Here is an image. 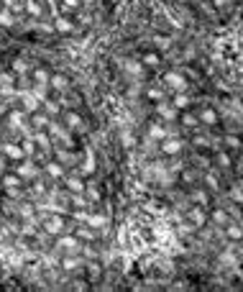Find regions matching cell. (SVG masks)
<instances>
[{
	"label": "cell",
	"mask_w": 243,
	"mask_h": 292,
	"mask_svg": "<svg viewBox=\"0 0 243 292\" xmlns=\"http://www.w3.org/2000/svg\"><path fill=\"white\" fill-rule=\"evenodd\" d=\"M225 236H228L230 241H240V238H243V228L228 221V223H225Z\"/></svg>",
	"instance_id": "cell-27"
},
{
	"label": "cell",
	"mask_w": 243,
	"mask_h": 292,
	"mask_svg": "<svg viewBox=\"0 0 243 292\" xmlns=\"http://www.w3.org/2000/svg\"><path fill=\"white\" fill-rule=\"evenodd\" d=\"M44 231L49 233V236H59V233H64V226H67V218H64V213H54V215H46L44 218Z\"/></svg>",
	"instance_id": "cell-3"
},
{
	"label": "cell",
	"mask_w": 243,
	"mask_h": 292,
	"mask_svg": "<svg viewBox=\"0 0 243 292\" xmlns=\"http://www.w3.org/2000/svg\"><path fill=\"white\" fill-rule=\"evenodd\" d=\"M85 223H87L90 228H95V231H100V228H105V226H108V218H105L103 213H87V218H85Z\"/></svg>",
	"instance_id": "cell-22"
},
{
	"label": "cell",
	"mask_w": 243,
	"mask_h": 292,
	"mask_svg": "<svg viewBox=\"0 0 243 292\" xmlns=\"http://www.w3.org/2000/svg\"><path fill=\"white\" fill-rule=\"evenodd\" d=\"M210 221L215 223V226H225L230 218H228V213L225 210H212V215H210Z\"/></svg>",
	"instance_id": "cell-31"
},
{
	"label": "cell",
	"mask_w": 243,
	"mask_h": 292,
	"mask_svg": "<svg viewBox=\"0 0 243 292\" xmlns=\"http://www.w3.org/2000/svg\"><path fill=\"white\" fill-rule=\"evenodd\" d=\"M0 154H3L8 162H21V159H26L23 146H21L18 141H0Z\"/></svg>",
	"instance_id": "cell-4"
},
{
	"label": "cell",
	"mask_w": 243,
	"mask_h": 292,
	"mask_svg": "<svg viewBox=\"0 0 243 292\" xmlns=\"http://www.w3.org/2000/svg\"><path fill=\"white\" fill-rule=\"evenodd\" d=\"M146 100L161 103V100H166V90H164V87H149V90H146Z\"/></svg>",
	"instance_id": "cell-25"
},
{
	"label": "cell",
	"mask_w": 243,
	"mask_h": 292,
	"mask_svg": "<svg viewBox=\"0 0 243 292\" xmlns=\"http://www.w3.org/2000/svg\"><path fill=\"white\" fill-rule=\"evenodd\" d=\"M177 120H179L182 128H197V126H200V118H197L195 113H184V115H179Z\"/></svg>",
	"instance_id": "cell-26"
},
{
	"label": "cell",
	"mask_w": 243,
	"mask_h": 292,
	"mask_svg": "<svg viewBox=\"0 0 243 292\" xmlns=\"http://www.w3.org/2000/svg\"><path fill=\"white\" fill-rule=\"evenodd\" d=\"M82 3H87V6H92V3H95V0H82Z\"/></svg>",
	"instance_id": "cell-44"
},
{
	"label": "cell",
	"mask_w": 243,
	"mask_h": 292,
	"mask_svg": "<svg viewBox=\"0 0 243 292\" xmlns=\"http://www.w3.org/2000/svg\"><path fill=\"white\" fill-rule=\"evenodd\" d=\"M13 72H16V75H26V72H29L26 59H16V62H13Z\"/></svg>",
	"instance_id": "cell-34"
},
{
	"label": "cell",
	"mask_w": 243,
	"mask_h": 292,
	"mask_svg": "<svg viewBox=\"0 0 243 292\" xmlns=\"http://www.w3.org/2000/svg\"><path fill=\"white\" fill-rule=\"evenodd\" d=\"M41 110H44L49 118H59V115H62V103H59V100L44 98V100H41Z\"/></svg>",
	"instance_id": "cell-17"
},
{
	"label": "cell",
	"mask_w": 243,
	"mask_h": 292,
	"mask_svg": "<svg viewBox=\"0 0 243 292\" xmlns=\"http://www.w3.org/2000/svg\"><path fill=\"white\" fill-rule=\"evenodd\" d=\"M85 198H87L90 203H98V200H100V190L92 187V185H87V187H85Z\"/></svg>",
	"instance_id": "cell-33"
},
{
	"label": "cell",
	"mask_w": 243,
	"mask_h": 292,
	"mask_svg": "<svg viewBox=\"0 0 243 292\" xmlns=\"http://www.w3.org/2000/svg\"><path fill=\"white\" fill-rule=\"evenodd\" d=\"M166 138V126L161 123H151L146 131V141H164Z\"/></svg>",
	"instance_id": "cell-19"
},
{
	"label": "cell",
	"mask_w": 243,
	"mask_h": 292,
	"mask_svg": "<svg viewBox=\"0 0 243 292\" xmlns=\"http://www.w3.org/2000/svg\"><path fill=\"white\" fill-rule=\"evenodd\" d=\"M49 120H52V118H49L44 110H36V113H31V128H34V131H41V128H46V126H49Z\"/></svg>",
	"instance_id": "cell-21"
},
{
	"label": "cell",
	"mask_w": 243,
	"mask_h": 292,
	"mask_svg": "<svg viewBox=\"0 0 243 292\" xmlns=\"http://www.w3.org/2000/svg\"><path fill=\"white\" fill-rule=\"evenodd\" d=\"M16 175H18L23 182H34V180H39L41 169L36 167V162H34V159H21V162H18V167H16Z\"/></svg>",
	"instance_id": "cell-2"
},
{
	"label": "cell",
	"mask_w": 243,
	"mask_h": 292,
	"mask_svg": "<svg viewBox=\"0 0 243 292\" xmlns=\"http://www.w3.org/2000/svg\"><path fill=\"white\" fill-rule=\"evenodd\" d=\"M23 13H29L31 18H41L44 16V6L39 0H23Z\"/></svg>",
	"instance_id": "cell-20"
},
{
	"label": "cell",
	"mask_w": 243,
	"mask_h": 292,
	"mask_svg": "<svg viewBox=\"0 0 243 292\" xmlns=\"http://www.w3.org/2000/svg\"><path fill=\"white\" fill-rule=\"evenodd\" d=\"M187 221H189L195 228H202V226L207 223V213L202 210V205H197V208H189V210H187Z\"/></svg>",
	"instance_id": "cell-13"
},
{
	"label": "cell",
	"mask_w": 243,
	"mask_h": 292,
	"mask_svg": "<svg viewBox=\"0 0 243 292\" xmlns=\"http://www.w3.org/2000/svg\"><path fill=\"white\" fill-rule=\"evenodd\" d=\"M0 113H3V108H0Z\"/></svg>",
	"instance_id": "cell-45"
},
{
	"label": "cell",
	"mask_w": 243,
	"mask_h": 292,
	"mask_svg": "<svg viewBox=\"0 0 243 292\" xmlns=\"http://www.w3.org/2000/svg\"><path fill=\"white\" fill-rule=\"evenodd\" d=\"M205 182L210 185V190H220V185H217V180H215L212 175H207V177H205Z\"/></svg>",
	"instance_id": "cell-38"
},
{
	"label": "cell",
	"mask_w": 243,
	"mask_h": 292,
	"mask_svg": "<svg viewBox=\"0 0 243 292\" xmlns=\"http://www.w3.org/2000/svg\"><path fill=\"white\" fill-rule=\"evenodd\" d=\"M228 3H230V0H212V6H215V8H225Z\"/></svg>",
	"instance_id": "cell-43"
},
{
	"label": "cell",
	"mask_w": 243,
	"mask_h": 292,
	"mask_svg": "<svg viewBox=\"0 0 243 292\" xmlns=\"http://www.w3.org/2000/svg\"><path fill=\"white\" fill-rule=\"evenodd\" d=\"M64 187H67L69 195H82L85 187H87V182H85L82 175H72V177H64Z\"/></svg>",
	"instance_id": "cell-10"
},
{
	"label": "cell",
	"mask_w": 243,
	"mask_h": 292,
	"mask_svg": "<svg viewBox=\"0 0 243 292\" xmlns=\"http://www.w3.org/2000/svg\"><path fill=\"white\" fill-rule=\"evenodd\" d=\"M23 180L16 172H3V190H23Z\"/></svg>",
	"instance_id": "cell-16"
},
{
	"label": "cell",
	"mask_w": 243,
	"mask_h": 292,
	"mask_svg": "<svg viewBox=\"0 0 243 292\" xmlns=\"http://www.w3.org/2000/svg\"><path fill=\"white\" fill-rule=\"evenodd\" d=\"M225 146H230V149H240V138L238 136H225Z\"/></svg>",
	"instance_id": "cell-37"
},
{
	"label": "cell",
	"mask_w": 243,
	"mask_h": 292,
	"mask_svg": "<svg viewBox=\"0 0 243 292\" xmlns=\"http://www.w3.org/2000/svg\"><path fill=\"white\" fill-rule=\"evenodd\" d=\"M77 238H80V241H95V238H98V231L90 228L87 223H82V228L77 231Z\"/></svg>",
	"instance_id": "cell-29"
},
{
	"label": "cell",
	"mask_w": 243,
	"mask_h": 292,
	"mask_svg": "<svg viewBox=\"0 0 243 292\" xmlns=\"http://www.w3.org/2000/svg\"><path fill=\"white\" fill-rule=\"evenodd\" d=\"M143 69H146V67H143L141 62H133V59H131V62H126V72H128V75H133L136 80H138V77H143Z\"/></svg>",
	"instance_id": "cell-30"
},
{
	"label": "cell",
	"mask_w": 243,
	"mask_h": 292,
	"mask_svg": "<svg viewBox=\"0 0 243 292\" xmlns=\"http://www.w3.org/2000/svg\"><path fill=\"white\" fill-rule=\"evenodd\" d=\"M192 200H195L197 205H207V192H205V190H195V192H192Z\"/></svg>",
	"instance_id": "cell-35"
},
{
	"label": "cell",
	"mask_w": 243,
	"mask_h": 292,
	"mask_svg": "<svg viewBox=\"0 0 243 292\" xmlns=\"http://www.w3.org/2000/svg\"><path fill=\"white\" fill-rule=\"evenodd\" d=\"M0 8H3V6H0Z\"/></svg>",
	"instance_id": "cell-46"
},
{
	"label": "cell",
	"mask_w": 243,
	"mask_h": 292,
	"mask_svg": "<svg viewBox=\"0 0 243 292\" xmlns=\"http://www.w3.org/2000/svg\"><path fill=\"white\" fill-rule=\"evenodd\" d=\"M141 64H143V67L156 69V67H161V54H159V52H146V54H143V59H141Z\"/></svg>",
	"instance_id": "cell-23"
},
{
	"label": "cell",
	"mask_w": 243,
	"mask_h": 292,
	"mask_svg": "<svg viewBox=\"0 0 243 292\" xmlns=\"http://www.w3.org/2000/svg\"><path fill=\"white\" fill-rule=\"evenodd\" d=\"M49 87H52L54 92H62V95H64V90L69 87V80H67L62 72H57V75H52V77H49Z\"/></svg>",
	"instance_id": "cell-18"
},
{
	"label": "cell",
	"mask_w": 243,
	"mask_h": 292,
	"mask_svg": "<svg viewBox=\"0 0 243 292\" xmlns=\"http://www.w3.org/2000/svg\"><path fill=\"white\" fill-rule=\"evenodd\" d=\"M57 244H59V249H62L64 254H80V251H82V241H80L77 236H64V233H59V236H57Z\"/></svg>",
	"instance_id": "cell-7"
},
{
	"label": "cell",
	"mask_w": 243,
	"mask_h": 292,
	"mask_svg": "<svg viewBox=\"0 0 243 292\" xmlns=\"http://www.w3.org/2000/svg\"><path fill=\"white\" fill-rule=\"evenodd\" d=\"M49 77H52V72L44 69V67H34V69H31L34 87H46V90H49Z\"/></svg>",
	"instance_id": "cell-12"
},
{
	"label": "cell",
	"mask_w": 243,
	"mask_h": 292,
	"mask_svg": "<svg viewBox=\"0 0 243 292\" xmlns=\"http://www.w3.org/2000/svg\"><path fill=\"white\" fill-rule=\"evenodd\" d=\"M6 167H8V159H6L3 154H0V175H3V172H6Z\"/></svg>",
	"instance_id": "cell-42"
},
{
	"label": "cell",
	"mask_w": 243,
	"mask_h": 292,
	"mask_svg": "<svg viewBox=\"0 0 243 292\" xmlns=\"http://www.w3.org/2000/svg\"><path fill=\"white\" fill-rule=\"evenodd\" d=\"M156 115H159L164 123H174V120L179 118V110H177L169 100H161V103H156Z\"/></svg>",
	"instance_id": "cell-8"
},
{
	"label": "cell",
	"mask_w": 243,
	"mask_h": 292,
	"mask_svg": "<svg viewBox=\"0 0 243 292\" xmlns=\"http://www.w3.org/2000/svg\"><path fill=\"white\" fill-rule=\"evenodd\" d=\"M75 21L72 18H67V16H57L54 18V31L57 34H75Z\"/></svg>",
	"instance_id": "cell-15"
},
{
	"label": "cell",
	"mask_w": 243,
	"mask_h": 292,
	"mask_svg": "<svg viewBox=\"0 0 243 292\" xmlns=\"http://www.w3.org/2000/svg\"><path fill=\"white\" fill-rule=\"evenodd\" d=\"M77 264H80L77 259H64V266H67V269H75Z\"/></svg>",
	"instance_id": "cell-40"
},
{
	"label": "cell",
	"mask_w": 243,
	"mask_h": 292,
	"mask_svg": "<svg viewBox=\"0 0 243 292\" xmlns=\"http://www.w3.org/2000/svg\"><path fill=\"white\" fill-rule=\"evenodd\" d=\"M195 146H210V138H205V136H195Z\"/></svg>",
	"instance_id": "cell-39"
},
{
	"label": "cell",
	"mask_w": 243,
	"mask_h": 292,
	"mask_svg": "<svg viewBox=\"0 0 243 292\" xmlns=\"http://www.w3.org/2000/svg\"><path fill=\"white\" fill-rule=\"evenodd\" d=\"M182 149H184V141H182L179 136H166L164 141H159V152L166 154V157H174V154H179Z\"/></svg>",
	"instance_id": "cell-6"
},
{
	"label": "cell",
	"mask_w": 243,
	"mask_h": 292,
	"mask_svg": "<svg viewBox=\"0 0 243 292\" xmlns=\"http://www.w3.org/2000/svg\"><path fill=\"white\" fill-rule=\"evenodd\" d=\"M230 195H233V200H235V203H243V192H240V190H233Z\"/></svg>",
	"instance_id": "cell-41"
},
{
	"label": "cell",
	"mask_w": 243,
	"mask_h": 292,
	"mask_svg": "<svg viewBox=\"0 0 243 292\" xmlns=\"http://www.w3.org/2000/svg\"><path fill=\"white\" fill-rule=\"evenodd\" d=\"M169 103H172L177 110H184V108L189 105V95H187V92H174V98H172Z\"/></svg>",
	"instance_id": "cell-28"
},
{
	"label": "cell",
	"mask_w": 243,
	"mask_h": 292,
	"mask_svg": "<svg viewBox=\"0 0 243 292\" xmlns=\"http://www.w3.org/2000/svg\"><path fill=\"white\" fill-rule=\"evenodd\" d=\"M215 162H217V167H220V169H228V167L233 164V159H230V154H225V152H220V154L215 157Z\"/></svg>",
	"instance_id": "cell-32"
},
{
	"label": "cell",
	"mask_w": 243,
	"mask_h": 292,
	"mask_svg": "<svg viewBox=\"0 0 243 292\" xmlns=\"http://www.w3.org/2000/svg\"><path fill=\"white\" fill-rule=\"evenodd\" d=\"M161 87L164 90H172V92H184L187 90V77L177 69H169L164 77H161Z\"/></svg>",
	"instance_id": "cell-1"
},
{
	"label": "cell",
	"mask_w": 243,
	"mask_h": 292,
	"mask_svg": "<svg viewBox=\"0 0 243 292\" xmlns=\"http://www.w3.org/2000/svg\"><path fill=\"white\" fill-rule=\"evenodd\" d=\"M95 169H98V162H95V152H92L90 146H87V149H85V162L80 164V169H77V172H80L82 177H90Z\"/></svg>",
	"instance_id": "cell-11"
},
{
	"label": "cell",
	"mask_w": 243,
	"mask_h": 292,
	"mask_svg": "<svg viewBox=\"0 0 243 292\" xmlns=\"http://www.w3.org/2000/svg\"><path fill=\"white\" fill-rule=\"evenodd\" d=\"M0 26H3V29H16L18 26V13L3 6V8H0Z\"/></svg>",
	"instance_id": "cell-14"
},
{
	"label": "cell",
	"mask_w": 243,
	"mask_h": 292,
	"mask_svg": "<svg viewBox=\"0 0 243 292\" xmlns=\"http://www.w3.org/2000/svg\"><path fill=\"white\" fill-rule=\"evenodd\" d=\"M197 118H200V123H205V126H215V123H217V113H215L212 108H202Z\"/></svg>",
	"instance_id": "cell-24"
},
{
	"label": "cell",
	"mask_w": 243,
	"mask_h": 292,
	"mask_svg": "<svg viewBox=\"0 0 243 292\" xmlns=\"http://www.w3.org/2000/svg\"><path fill=\"white\" fill-rule=\"evenodd\" d=\"M44 172H46L52 180H64V177H67V167H64L59 159H46V162H44Z\"/></svg>",
	"instance_id": "cell-9"
},
{
	"label": "cell",
	"mask_w": 243,
	"mask_h": 292,
	"mask_svg": "<svg viewBox=\"0 0 243 292\" xmlns=\"http://www.w3.org/2000/svg\"><path fill=\"white\" fill-rule=\"evenodd\" d=\"M82 6V0H62V8L64 11H77Z\"/></svg>",
	"instance_id": "cell-36"
},
{
	"label": "cell",
	"mask_w": 243,
	"mask_h": 292,
	"mask_svg": "<svg viewBox=\"0 0 243 292\" xmlns=\"http://www.w3.org/2000/svg\"><path fill=\"white\" fill-rule=\"evenodd\" d=\"M62 123L67 126V131L72 133H82L85 131V118L77 110H62Z\"/></svg>",
	"instance_id": "cell-5"
}]
</instances>
